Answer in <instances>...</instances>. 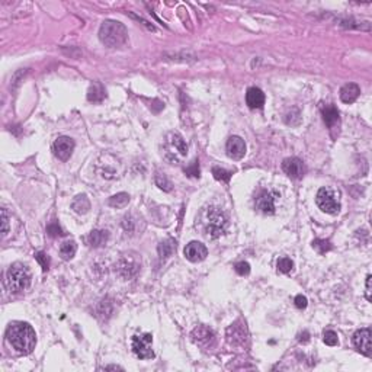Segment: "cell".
<instances>
[{"label": "cell", "mask_w": 372, "mask_h": 372, "mask_svg": "<svg viewBox=\"0 0 372 372\" xmlns=\"http://www.w3.org/2000/svg\"><path fill=\"white\" fill-rule=\"evenodd\" d=\"M6 337L10 346L21 355L31 353L37 345V334L34 328L23 322H15L9 326Z\"/></svg>", "instance_id": "obj_1"}, {"label": "cell", "mask_w": 372, "mask_h": 372, "mask_svg": "<svg viewBox=\"0 0 372 372\" xmlns=\"http://www.w3.org/2000/svg\"><path fill=\"white\" fill-rule=\"evenodd\" d=\"M99 40L103 46L116 48L127 43L128 31L124 23L118 21H105L99 28Z\"/></svg>", "instance_id": "obj_2"}, {"label": "cell", "mask_w": 372, "mask_h": 372, "mask_svg": "<svg viewBox=\"0 0 372 372\" xmlns=\"http://www.w3.org/2000/svg\"><path fill=\"white\" fill-rule=\"evenodd\" d=\"M227 226H229V218L223 209L215 208V207L207 208V211L204 214V229H205V232L208 234V237H211V238L220 237L221 234L226 232Z\"/></svg>", "instance_id": "obj_3"}, {"label": "cell", "mask_w": 372, "mask_h": 372, "mask_svg": "<svg viewBox=\"0 0 372 372\" xmlns=\"http://www.w3.org/2000/svg\"><path fill=\"white\" fill-rule=\"evenodd\" d=\"M6 285L13 294L25 291L31 285V272L22 263L12 265L6 274Z\"/></svg>", "instance_id": "obj_4"}, {"label": "cell", "mask_w": 372, "mask_h": 372, "mask_svg": "<svg viewBox=\"0 0 372 372\" xmlns=\"http://www.w3.org/2000/svg\"><path fill=\"white\" fill-rule=\"evenodd\" d=\"M187 154V145L182 136L178 133H169L166 136V144H164V157L170 163H179L182 157Z\"/></svg>", "instance_id": "obj_5"}, {"label": "cell", "mask_w": 372, "mask_h": 372, "mask_svg": "<svg viewBox=\"0 0 372 372\" xmlns=\"http://www.w3.org/2000/svg\"><path fill=\"white\" fill-rule=\"evenodd\" d=\"M316 202L319 208L326 214H337L340 211V201H339V192H336L331 187H322L316 195Z\"/></svg>", "instance_id": "obj_6"}, {"label": "cell", "mask_w": 372, "mask_h": 372, "mask_svg": "<svg viewBox=\"0 0 372 372\" xmlns=\"http://www.w3.org/2000/svg\"><path fill=\"white\" fill-rule=\"evenodd\" d=\"M131 348L136 356L140 359H153L154 352H153V336L150 333L144 334H137L133 336L131 339Z\"/></svg>", "instance_id": "obj_7"}, {"label": "cell", "mask_w": 372, "mask_h": 372, "mask_svg": "<svg viewBox=\"0 0 372 372\" xmlns=\"http://www.w3.org/2000/svg\"><path fill=\"white\" fill-rule=\"evenodd\" d=\"M226 337H227V342L232 346H235V348L247 346V343H249V330H247L246 322L237 320L235 323H232L226 331Z\"/></svg>", "instance_id": "obj_8"}, {"label": "cell", "mask_w": 372, "mask_h": 372, "mask_svg": "<svg viewBox=\"0 0 372 372\" xmlns=\"http://www.w3.org/2000/svg\"><path fill=\"white\" fill-rule=\"evenodd\" d=\"M278 199L279 193L277 190H272V189L260 190L259 195L256 196V201H255L256 209L260 211L262 214L272 215L277 211V202H278Z\"/></svg>", "instance_id": "obj_9"}, {"label": "cell", "mask_w": 372, "mask_h": 372, "mask_svg": "<svg viewBox=\"0 0 372 372\" xmlns=\"http://www.w3.org/2000/svg\"><path fill=\"white\" fill-rule=\"evenodd\" d=\"M372 333L370 327H364L358 331H355L353 334V346L356 348L358 352H361L365 356H371L372 355Z\"/></svg>", "instance_id": "obj_10"}, {"label": "cell", "mask_w": 372, "mask_h": 372, "mask_svg": "<svg viewBox=\"0 0 372 372\" xmlns=\"http://www.w3.org/2000/svg\"><path fill=\"white\" fill-rule=\"evenodd\" d=\"M190 337L198 346H201L204 349H209L215 343V333L209 327L204 325L195 327L190 333Z\"/></svg>", "instance_id": "obj_11"}, {"label": "cell", "mask_w": 372, "mask_h": 372, "mask_svg": "<svg viewBox=\"0 0 372 372\" xmlns=\"http://www.w3.org/2000/svg\"><path fill=\"white\" fill-rule=\"evenodd\" d=\"M115 269L119 277L124 279H131L140 272V262L134 256H124L118 260Z\"/></svg>", "instance_id": "obj_12"}, {"label": "cell", "mask_w": 372, "mask_h": 372, "mask_svg": "<svg viewBox=\"0 0 372 372\" xmlns=\"http://www.w3.org/2000/svg\"><path fill=\"white\" fill-rule=\"evenodd\" d=\"M73 150H74V141L66 136L58 137L52 144V151H54L55 157H58L63 162H66L71 157Z\"/></svg>", "instance_id": "obj_13"}, {"label": "cell", "mask_w": 372, "mask_h": 372, "mask_svg": "<svg viewBox=\"0 0 372 372\" xmlns=\"http://www.w3.org/2000/svg\"><path fill=\"white\" fill-rule=\"evenodd\" d=\"M322 115H323V121L327 125V128L330 130L331 136H334V131L337 130L339 133V127H340V115H339V111L334 105H325L322 106Z\"/></svg>", "instance_id": "obj_14"}, {"label": "cell", "mask_w": 372, "mask_h": 372, "mask_svg": "<svg viewBox=\"0 0 372 372\" xmlns=\"http://www.w3.org/2000/svg\"><path fill=\"white\" fill-rule=\"evenodd\" d=\"M184 255L189 262L196 263V262H202L208 256V249L205 247V244L199 241H190L189 244H186Z\"/></svg>", "instance_id": "obj_15"}, {"label": "cell", "mask_w": 372, "mask_h": 372, "mask_svg": "<svg viewBox=\"0 0 372 372\" xmlns=\"http://www.w3.org/2000/svg\"><path fill=\"white\" fill-rule=\"evenodd\" d=\"M282 170L292 179H301L305 173L304 163L298 157H288L282 162Z\"/></svg>", "instance_id": "obj_16"}, {"label": "cell", "mask_w": 372, "mask_h": 372, "mask_svg": "<svg viewBox=\"0 0 372 372\" xmlns=\"http://www.w3.org/2000/svg\"><path fill=\"white\" fill-rule=\"evenodd\" d=\"M226 148H227L229 157H232V160H240L246 154V142H244V140L241 139V137H238V136L230 137L229 141H227Z\"/></svg>", "instance_id": "obj_17"}, {"label": "cell", "mask_w": 372, "mask_h": 372, "mask_svg": "<svg viewBox=\"0 0 372 372\" xmlns=\"http://www.w3.org/2000/svg\"><path fill=\"white\" fill-rule=\"evenodd\" d=\"M246 103L252 109H259L265 105V93L259 88H250L246 93Z\"/></svg>", "instance_id": "obj_18"}, {"label": "cell", "mask_w": 372, "mask_h": 372, "mask_svg": "<svg viewBox=\"0 0 372 372\" xmlns=\"http://www.w3.org/2000/svg\"><path fill=\"white\" fill-rule=\"evenodd\" d=\"M361 94V88L356 83H348L340 89V99L345 103H353Z\"/></svg>", "instance_id": "obj_19"}, {"label": "cell", "mask_w": 372, "mask_h": 372, "mask_svg": "<svg viewBox=\"0 0 372 372\" xmlns=\"http://www.w3.org/2000/svg\"><path fill=\"white\" fill-rule=\"evenodd\" d=\"M109 240V232L106 230H93L88 235V243L92 247H102L108 243Z\"/></svg>", "instance_id": "obj_20"}, {"label": "cell", "mask_w": 372, "mask_h": 372, "mask_svg": "<svg viewBox=\"0 0 372 372\" xmlns=\"http://www.w3.org/2000/svg\"><path fill=\"white\" fill-rule=\"evenodd\" d=\"M76 252H77V244H76L73 240H67V241H64V243L60 246V256H61V259H64V260L73 259L74 255H76Z\"/></svg>", "instance_id": "obj_21"}, {"label": "cell", "mask_w": 372, "mask_h": 372, "mask_svg": "<svg viewBox=\"0 0 372 372\" xmlns=\"http://www.w3.org/2000/svg\"><path fill=\"white\" fill-rule=\"evenodd\" d=\"M71 208L77 212V214H86L91 209V201L88 199L86 195H79L76 196V199L71 204Z\"/></svg>", "instance_id": "obj_22"}, {"label": "cell", "mask_w": 372, "mask_h": 372, "mask_svg": "<svg viewBox=\"0 0 372 372\" xmlns=\"http://www.w3.org/2000/svg\"><path fill=\"white\" fill-rule=\"evenodd\" d=\"M105 96H106L105 88H103L100 83H94V85H92L91 89H89V92H88V99H89L91 102H94V103L102 102V100L105 99Z\"/></svg>", "instance_id": "obj_23"}, {"label": "cell", "mask_w": 372, "mask_h": 372, "mask_svg": "<svg viewBox=\"0 0 372 372\" xmlns=\"http://www.w3.org/2000/svg\"><path fill=\"white\" fill-rule=\"evenodd\" d=\"M128 202H130V195L125 193V192H119V193L111 196L109 201H108V204L112 208H124V207L128 205Z\"/></svg>", "instance_id": "obj_24"}, {"label": "cell", "mask_w": 372, "mask_h": 372, "mask_svg": "<svg viewBox=\"0 0 372 372\" xmlns=\"http://www.w3.org/2000/svg\"><path fill=\"white\" fill-rule=\"evenodd\" d=\"M175 249H176V243L173 241V240H166V241H162L160 244H159V255H160V257L164 260V259H167L169 256H172V253L175 252Z\"/></svg>", "instance_id": "obj_25"}, {"label": "cell", "mask_w": 372, "mask_h": 372, "mask_svg": "<svg viewBox=\"0 0 372 372\" xmlns=\"http://www.w3.org/2000/svg\"><path fill=\"white\" fill-rule=\"evenodd\" d=\"M154 182H156V185L159 186L162 190H164V192H170L172 190V182L166 178L164 173H157L156 178H154Z\"/></svg>", "instance_id": "obj_26"}, {"label": "cell", "mask_w": 372, "mask_h": 372, "mask_svg": "<svg viewBox=\"0 0 372 372\" xmlns=\"http://www.w3.org/2000/svg\"><path fill=\"white\" fill-rule=\"evenodd\" d=\"M313 247L320 253V255H325L328 250H331V243L328 240H322V238H317L313 241Z\"/></svg>", "instance_id": "obj_27"}, {"label": "cell", "mask_w": 372, "mask_h": 372, "mask_svg": "<svg viewBox=\"0 0 372 372\" xmlns=\"http://www.w3.org/2000/svg\"><path fill=\"white\" fill-rule=\"evenodd\" d=\"M212 175L217 181H221V182H229L230 178H232V172L226 170V169H221V167H214L212 169Z\"/></svg>", "instance_id": "obj_28"}, {"label": "cell", "mask_w": 372, "mask_h": 372, "mask_svg": "<svg viewBox=\"0 0 372 372\" xmlns=\"http://www.w3.org/2000/svg\"><path fill=\"white\" fill-rule=\"evenodd\" d=\"M294 269V262L289 257H280L278 260V271L282 274H289Z\"/></svg>", "instance_id": "obj_29"}, {"label": "cell", "mask_w": 372, "mask_h": 372, "mask_svg": "<svg viewBox=\"0 0 372 372\" xmlns=\"http://www.w3.org/2000/svg\"><path fill=\"white\" fill-rule=\"evenodd\" d=\"M323 340H325L326 345H328V346H336V345L339 343L337 333L333 331V330H325V333H323Z\"/></svg>", "instance_id": "obj_30"}, {"label": "cell", "mask_w": 372, "mask_h": 372, "mask_svg": "<svg viewBox=\"0 0 372 372\" xmlns=\"http://www.w3.org/2000/svg\"><path fill=\"white\" fill-rule=\"evenodd\" d=\"M35 259H37V262L41 265L43 271H48V269H49V257H48V255H46L44 252H38V253L35 255Z\"/></svg>", "instance_id": "obj_31"}, {"label": "cell", "mask_w": 372, "mask_h": 372, "mask_svg": "<svg viewBox=\"0 0 372 372\" xmlns=\"http://www.w3.org/2000/svg\"><path fill=\"white\" fill-rule=\"evenodd\" d=\"M234 269H235V272H237L240 277H246V275L250 274V265H249L247 262H238V263L234 266Z\"/></svg>", "instance_id": "obj_32"}, {"label": "cell", "mask_w": 372, "mask_h": 372, "mask_svg": "<svg viewBox=\"0 0 372 372\" xmlns=\"http://www.w3.org/2000/svg\"><path fill=\"white\" fill-rule=\"evenodd\" d=\"M185 173L187 176H192V178H199V164L196 160H193L190 163V166L185 167Z\"/></svg>", "instance_id": "obj_33"}, {"label": "cell", "mask_w": 372, "mask_h": 372, "mask_svg": "<svg viewBox=\"0 0 372 372\" xmlns=\"http://www.w3.org/2000/svg\"><path fill=\"white\" fill-rule=\"evenodd\" d=\"M46 232H48L51 237H58V235H63V234H64L57 221H52V223L46 227Z\"/></svg>", "instance_id": "obj_34"}, {"label": "cell", "mask_w": 372, "mask_h": 372, "mask_svg": "<svg viewBox=\"0 0 372 372\" xmlns=\"http://www.w3.org/2000/svg\"><path fill=\"white\" fill-rule=\"evenodd\" d=\"M294 302H295V307L297 308H300V310H304L305 307H307V304H308V300H307V297H304V295H297L295 297V300H294Z\"/></svg>", "instance_id": "obj_35"}, {"label": "cell", "mask_w": 372, "mask_h": 372, "mask_svg": "<svg viewBox=\"0 0 372 372\" xmlns=\"http://www.w3.org/2000/svg\"><path fill=\"white\" fill-rule=\"evenodd\" d=\"M1 221H3V229H1V232L3 235H6L9 232V217H7V211L6 208L1 209Z\"/></svg>", "instance_id": "obj_36"}, {"label": "cell", "mask_w": 372, "mask_h": 372, "mask_svg": "<svg viewBox=\"0 0 372 372\" xmlns=\"http://www.w3.org/2000/svg\"><path fill=\"white\" fill-rule=\"evenodd\" d=\"M371 282H372V277L371 275H368V277H367V291H365V295H367V300H368V301H372Z\"/></svg>", "instance_id": "obj_37"}, {"label": "cell", "mask_w": 372, "mask_h": 372, "mask_svg": "<svg viewBox=\"0 0 372 372\" xmlns=\"http://www.w3.org/2000/svg\"><path fill=\"white\" fill-rule=\"evenodd\" d=\"M131 15V18H134V19H137V21H141L142 22V25L148 29V31H156V26L154 25H151V23H148L147 21H144L142 18H139V16H136V15H133V13H130Z\"/></svg>", "instance_id": "obj_38"}, {"label": "cell", "mask_w": 372, "mask_h": 372, "mask_svg": "<svg viewBox=\"0 0 372 372\" xmlns=\"http://www.w3.org/2000/svg\"><path fill=\"white\" fill-rule=\"evenodd\" d=\"M298 340H300L301 343H307V342L310 340V333H308V331H302V333L300 334Z\"/></svg>", "instance_id": "obj_39"}, {"label": "cell", "mask_w": 372, "mask_h": 372, "mask_svg": "<svg viewBox=\"0 0 372 372\" xmlns=\"http://www.w3.org/2000/svg\"><path fill=\"white\" fill-rule=\"evenodd\" d=\"M103 370H122L121 367H116V365H109V367H105Z\"/></svg>", "instance_id": "obj_40"}]
</instances>
